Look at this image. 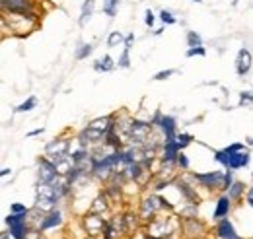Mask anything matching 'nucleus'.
<instances>
[{"mask_svg": "<svg viewBox=\"0 0 253 239\" xmlns=\"http://www.w3.org/2000/svg\"><path fill=\"white\" fill-rule=\"evenodd\" d=\"M68 148H70V142L68 140H55V142H51V144H47V156L51 158V161L53 163H57V161H61L64 158H68Z\"/></svg>", "mask_w": 253, "mask_h": 239, "instance_id": "1", "label": "nucleus"}, {"mask_svg": "<svg viewBox=\"0 0 253 239\" xmlns=\"http://www.w3.org/2000/svg\"><path fill=\"white\" fill-rule=\"evenodd\" d=\"M195 179L201 181L209 189H226L224 187L226 173H220V171H212V173H205V175H195Z\"/></svg>", "mask_w": 253, "mask_h": 239, "instance_id": "2", "label": "nucleus"}, {"mask_svg": "<svg viewBox=\"0 0 253 239\" xmlns=\"http://www.w3.org/2000/svg\"><path fill=\"white\" fill-rule=\"evenodd\" d=\"M154 122H160L164 134H166V140H173L175 138V120L173 117H164V115H156L154 117Z\"/></svg>", "mask_w": 253, "mask_h": 239, "instance_id": "3", "label": "nucleus"}, {"mask_svg": "<svg viewBox=\"0 0 253 239\" xmlns=\"http://www.w3.org/2000/svg\"><path fill=\"white\" fill-rule=\"evenodd\" d=\"M250 68H252V53L248 49H242L238 53V59H236V72L240 76H244L250 72Z\"/></svg>", "mask_w": 253, "mask_h": 239, "instance_id": "4", "label": "nucleus"}, {"mask_svg": "<svg viewBox=\"0 0 253 239\" xmlns=\"http://www.w3.org/2000/svg\"><path fill=\"white\" fill-rule=\"evenodd\" d=\"M228 152H230V150H228ZM248 163H250V154H248V152H244V150L230 152V161H228V167H230V169H240V167H244V165H248Z\"/></svg>", "mask_w": 253, "mask_h": 239, "instance_id": "5", "label": "nucleus"}, {"mask_svg": "<svg viewBox=\"0 0 253 239\" xmlns=\"http://www.w3.org/2000/svg\"><path fill=\"white\" fill-rule=\"evenodd\" d=\"M216 234H218V238H222V239H240L236 236V230H234V226L230 224V220H224V218H222L218 228H216Z\"/></svg>", "mask_w": 253, "mask_h": 239, "instance_id": "6", "label": "nucleus"}, {"mask_svg": "<svg viewBox=\"0 0 253 239\" xmlns=\"http://www.w3.org/2000/svg\"><path fill=\"white\" fill-rule=\"evenodd\" d=\"M177 156H179V146H177V142H175V138L173 140H166V146H164V161H173V159H177Z\"/></svg>", "mask_w": 253, "mask_h": 239, "instance_id": "7", "label": "nucleus"}, {"mask_svg": "<svg viewBox=\"0 0 253 239\" xmlns=\"http://www.w3.org/2000/svg\"><path fill=\"white\" fill-rule=\"evenodd\" d=\"M146 132H148V124L146 122H132V126H130V136H132V140H136V142H142L144 140V136H146Z\"/></svg>", "mask_w": 253, "mask_h": 239, "instance_id": "8", "label": "nucleus"}, {"mask_svg": "<svg viewBox=\"0 0 253 239\" xmlns=\"http://www.w3.org/2000/svg\"><path fill=\"white\" fill-rule=\"evenodd\" d=\"M2 4L6 8H10V12H14V14H26V10L30 8V4L26 0H2Z\"/></svg>", "mask_w": 253, "mask_h": 239, "instance_id": "9", "label": "nucleus"}, {"mask_svg": "<svg viewBox=\"0 0 253 239\" xmlns=\"http://www.w3.org/2000/svg\"><path fill=\"white\" fill-rule=\"evenodd\" d=\"M228 212H230V197L226 195V197H222L220 200H218V206L214 210V218H216V220H222Z\"/></svg>", "mask_w": 253, "mask_h": 239, "instance_id": "10", "label": "nucleus"}, {"mask_svg": "<svg viewBox=\"0 0 253 239\" xmlns=\"http://www.w3.org/2000/svg\"><path fill=\"white\" fill-rule=\"evenodd\" d=\"M61 224V212H51L43 222H41V230H49Z\"/></svg>", "mask_w": 253, "mask_h": 239, "instance_id": "11", "label": "nucleus"}, {"mask_svg": "<svg viewBox=\"0 0 253 239\" xmlns=\"http://www.w3.org/2000/svg\"><path fill=\"white\" fill-rule=\"evenodd\" d=\"M94 12V0H86L82 4V14H80V26H86V22L92 18Z\"/></svg>", "mask_w": 253, "mask_h": 239, "instance_id": "12", "label": "nucleus"}, {"mask_svg": "<svg viewBox=\"0 0 253 239\" xmlns=\"http://www.w3.org/2000/svg\"><path fill=\"white\" fill-rule=\"evenodd\" d=\"M119 2H121V0H103V12H105L109 18H113V16L117 14Z\"/></svg>", "mask_w": 253, "mask_h": 239, "instance_id": "13", "label": "nucleus"}, {"mask_svg": "<svg viewBox=\"0 0 253 239\" xmlns=\"http://www.w3.org/2000/svg\"><path fill=\"white\" fill-rule=\"evenodd\" d=\"M26 218H28V212H22V214H10L6 218V224L8 226H16V224H26Z\"/></svg>", "mask_w": 253, "mask_h": 239, "instance_id": "14", "label": "nucleus"}, {"mask_svg": "<svg viewBox=\"0 0 253 239\" xmlns=\"http://www.w3.org/2000/svg\"><path fill=\"white\" fill-rule=\"evenodd\" d=\"M10 234L16 239H24L28 236V228L26 224H16V226H10Z\"/></svg>", "mask_w": 253, "mask_h": 239, "instance_id": "15", "label": "nucleus"}, {"mask_svg": "<svg viewBox=\"0 0 253 239\" xmlns=\"http://www.w3.org/2000/svg\"><path fill=\"white\" fill-rule=\"evenodd\" d=\"M111 68H113V59H111L109 55H105L103 59L95 62V70H99V72H101V70L107 72V70H111Z\"/></svg>", "mask_w": 253, "mask_h": 239, "instance_id": "16", "label": "nucleus"}, {"mask_svg": "<svg viewBox=\"0 0 253 239\" xmlns=\"http://www.w3.org/2000/svg\"><path fill=\"white\" fill-rule=\"evenodd\" d=\"M119 43H123V35L119 31H111L109 33V39H107V45L109 47H117Z\"/></svg>", "mask_w": 253, "mask_h": 239, "instance_id": "17", "label": "nucleus"}, {"mask_svg": "<svg viewBox=\"0 0 253 239\" xmlns=\"http://www.w3.org/2000/svg\"><path fill=\"white\" fill-rule=\"evenodd\" d=\"M242 191H244V185H242V183H234V185L228 189V197H230V199H238V197L242 195Z\"/></svg>", "mask_w": 253, "mask_h": 239, "instance_id": "18", "label": "nucleus"}, {"mask_svg": "<svg viewBox=\"0 0 253 239\" xmlns=\"http://www.w3.org/2000/svg\"><path fill=\"white\" fill-rule=\"evenodd\" d=\"M35 105H37V99H35V97H30V99H28L26 103H22V105H20L16 111H18V113H24V111H32Z\"/></svg>", "mask_w": 253, "mask_h": 239, "instance_id": "19", "label": "nucleus"}, {"mask_svg": "<svg viewBox=\"0 0 253 239\" xmlns=\"http://www.w3.org/2000/svg\"><path fill=\"white\" fill-rule=\"evenodd\" d=\"M92 51H94V47L88 43V45H82V49H78V53H76V59H86L88 55H92Z\"/></svg>", "mask_w": 253, "mask_h": 239, "instance_id": "20", "label": "nucleus"}, {"mask_svg": "<svg viewBox=\"0 0 253 239\" xmlns=\"http://www.w3.org/2000/svg\"><path fill=\"white\" fill-rule=\"evenodd\" d=\"M187 45H189V47H201V37H199L195 31H189V33H187Z\"/></svg>", "mask_w": 253, "mask_h": 239, "instance_id": "21", "label": "nucleus"}, {"mask_svg": "<svg viewBox=\"0 0 253 239\" xmlns=\"http://www.w3.org/2000/svg\"><path fill=\"white\" fill-rule=\"evenodd\" d=\"M160 20H162L164 24H175V18H173L168 10H162V12H160Z\"/></svg>", "mask_w": 253, "mask_h": 239, "instance_id": "22", "label": "nucleus"}, {"mask_svg": "<svg viewBox=\"0 0 253 239\" xmlns=\"http://www.w3.org/2000/svg\"><path fill=\"white\" fill-rule=\"evenodd\" d=\"M175 142H177L179 150L185 148V146H187V144L191 142V136H189V134H181V136H177V138H175Z\"/></svg>", "mask_w": 253, "mask_h": 239, "instance_id": "23", "label": "nucleus"}, {"mask_svg": "<svg viewBox=\"0 0 253 239\" xmlns=\"http://www.w3.org/2000/svg\"><path fill=\"white\" fill-rule=\"evenodd\" d=\"M171 74H175V70H164V72H158V74L154 76V80H166V78L171 76Z\"/></svg>", "mask_w": 253, "mask_h": 239, "instance_id": "24", "label": "nucleus"}, {"mask_svg": "<svg viewBox=\"0 0 253 239\" xmlns=\"http://www.w3.org/2000/svg\"><path fill=\"white\" fill-rule=\"evenodd\" d=\"M193 55H205V49L203 47H191L187 51V57H193Z\"/></svg>", "mask_w": 253, "mask_h": 239, "instance_id": "25", "label": "nucleus"}, {"mask_svg": "<svg viewBox=\"0 0 253 239\" xmlns=\"http://www.w3.org/2000/svg\"><path fill=\"white\" fill-rule=\"evenodd\" d=\"M252 101H253V93H250V91L242 93V99H240V103H242V105H246V103H252Z\"/></svg>", "mask_w": 253, "mask_h": 239, "instance_id": "26", "label": "nucleus"}, {"mask_svg": "<svg viewBox=\"0 0 253 239\" xmlns=\"http://www.w3.org/2000/svg\"><path fill=\"white\" fill-rule=\"evenodd\" d=\"M119 66H121V68H126V66H128V49H125L123 57H121V60H119Z\"/></svg>", "mask_w": 253, "mask_h": 239, "instance_id": "27", "label": "nucleus"}, {"mask_svg": "<svg viewBox=\"0 0 253 239\" xmlns=\"http://www.w3.org/2000/svg\"><path fill=\"white\" fill-rule=\"evenodd\" d=\"M146 18H144V22H146V26H152L154 24V14H152V10H146V14H144Z\"/></svg>", "mask_w": 253, "mask_h": 239, "instance_id": "28", "label": "nucleus"}, {"mask_svg": "<svg viewBox=\"0 0 253 239\" xmlns=\"http://www.w3.org/2000/svg\"><path fill=\"white\" fill-rule=\"evenodd\" d=\"M177 163H179L181 167H189V161H187V158H185L183 154H179V156H177Z\"/></svg>", "mask_w": 253, "mask_h": 239, "instance_id": "29", "label": "nucleus"}, {"mask_svg": "<svg viewBox=\"0 0 253 239\" xmlns=\"http://www.w3.org/2000/svg\"><path fill=\"white\" fill-rule=\"evenodd\" d=\"M12 212L14 214H22V212H28V208L24 204H12Z\"/></svg>", "mask_w": 253, "mask_h": 239, "instance_id": "30", "label": "nucleus"}, {"mask_svg": "<svg viewBox=\"0 0 253 239\" xmlns=\"http://www.w3.org/2000/svg\"><path fill=\"white\" fill-rule=\"evenodd\" d=\"M132 41H134V35H126V39H125V49H130Z\"/></svg>", "mask_w": 253, "mask_h": 239, "instance_id": "31", "label": "nucleus"}, {"mask_svg": "<svg viewBox=\"0 0 253 239\" xmlns=\"http://www.w3.org/2000/svg\"><path fill=\"white\" fill-rule=\"evenodd\" d=\"M41 132H43V128H37V130H33V132H30V134L35 136V134H41Z\"/></svg>", "mask_w": 253, "mask_h": 239, "instance_id": "32", "label": "nucleus"}, {"mask_svg": "<svg viewBox=\"0 0 253 239\" xmlns=\"http://www.w3.org/2000/svg\"><path fill=\"white\" fill-rule=\"evenodd\" d=\"M8 173H10V169H2V171H0V175H2V177H6Z\"/></svg>", "mask_w": 253, "mask_h": 239, "instance_id": "33", "label": "nucleus"}, {"mask_svg": "<svg viewBox=\"0 0 253 239\" xmlns=\"http://www.w3.org/2000/svg\"><path fill=\"white\" fill-rule=\"evenodd\" d=\"M248 202H250V206L253 208V197H250V199H248Z\"/></svg>", "mask_w": 253, "mask_h": 239, "instance_id": "34", "label": "nucleus"}, {"mask_svg": "<svg viewBox=\"0 0 253 239\" xmlns=\"http://www.w3.org/2000/svg\"><path fill=\"white\" fill-rule=\"evenodd\" d=\"M250 197H253V189H252V191H250Z\"/></svg>", "mask_w": 253, "mask_h": 239, "instance_id": "35", "label": "nucleus"}, {"mask_svg": "<svg viewBox=\"0 0 253 239\" xmlns=\"http://www.w3.org/2000/svg\"><path fill=\"white\" fill-rule=\"evenodd\" d=\"M150 239H160V238H150Z\"/></svg>", "mask_w": 253, "mask_h": 239, "instance_id": "36", "label": "nucleus"}, {"mask_svg": "<svg viewBox=\"0 0 253 239\" xmlns=\"http://www.w3.org/2000/svg\"><path fill=\"white\" fill-rule=\"evenodd\" d=\"M195 2H201V0H195Z\"/></svg>", "mask_w": 253, "mask_h": 239, "instance_id": "37", "label": "nucleus"}, {"mask_svg": "<svg viewBox=\"0 0 253 239\" xmlns=\"http://www.w3.org/2000/svg\"><path fill=\"white\" fill-rule=\"evenodd\" d=\"M252 144H253V140H252Z\"/></svg>", "mask_w": 253, "mask_h": 239, "instance_id": "38", "label": "nucleus"}]
</instances>
